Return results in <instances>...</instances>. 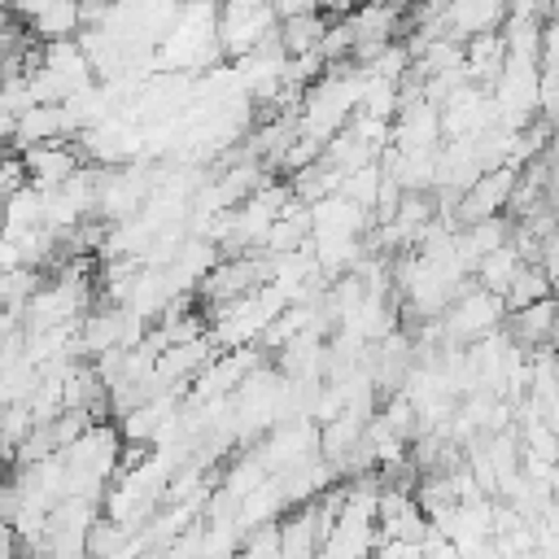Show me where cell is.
Instances as JSON below:
<instances>
[{"instance_id": "8992f818", "label": "cell", "mask_w": 559, "mask_h": 559, "mask_svg": "<svg viewBox=\"0 0 559 559\" xmlns=\"http://www.w3.org/2000/svg\"><path fill=\"white\" fill-rule=\"evenodd\" d=\"M13 127H17V114L0 100V148H9V140H13Z\"/></svg>"}, {"instance_id": "277c9868", "label": "cell", "mask_w": 559, "mask_h": 559, "mask_svg": "<svg viewBox=\"0 0 559 559\" xmlns=\"http://www.w3.org/2000/svg\"><path fill=\"white\" fill-rule=\"evenodd\" d=\"M520 249L511 245V240H502V245H493V249H485L476 262H472V271H476V284L480 288H489V293H507V284H511V275L520 271Z\"/></svg>"}, {"instance_id": "3957f363", "label": "cell", "mask_w": 559, "mask_h": 559, "mask_svg": "<svg viewBox=\"0 0 559 559\" xmlns=\"http://www.w3.org/2000/svg\"><path fill=\"white\" fill-rule=\"evenodd\" d=\"M328 13L323 9H306V13H284L275 22V39L284 48V57H297V52H314L319 48V35L328 31Z\"/></svg>"}, {"instance_id": "5b68a950", "label": "cell", "mask_w": 559, "mask_h": 559, "mask_svg": "<svg viewBox=\"0 0 559 559\" xmlns=\"http://www.w3.org/2000/svg\"><path fill=\"white\" fill-rule=\"evenodd\" d=\"M26 35H31V26H26L9 4H0V57H4L9 48H17Z\"/></svg>"}, {"instance_id": "7a4b0ae2", "label": "cell", "mask_w": 559, "mask_h": 559, "mask_svg": "<svg viewBox=\"0 0 559 559\" xmlns=\"http://www.w3.org/2000/svg\"><path fill=\"white\" fill-rule=\"evenodd\" d=\"M507 22V0H445L441 4V26L450 39H472V35H489Z\"/></svg>"}, {"instance_id": "6da1fadb", "label": "cell", "mask_w": 559, "mask_h": 559, "mask_svg": "<svg viewBox=\"0 0 559 559\" xmlns=\"http://www.w3.org/2000/svg\"><path fill=\"white\" fill-rule=\"evenodd\" d=\"M275 4L271 0H218L214 4V39H218V52L227 61L245 57L249 48H258L262 39L275 35Z\"/></svg>"}]
</instances>
